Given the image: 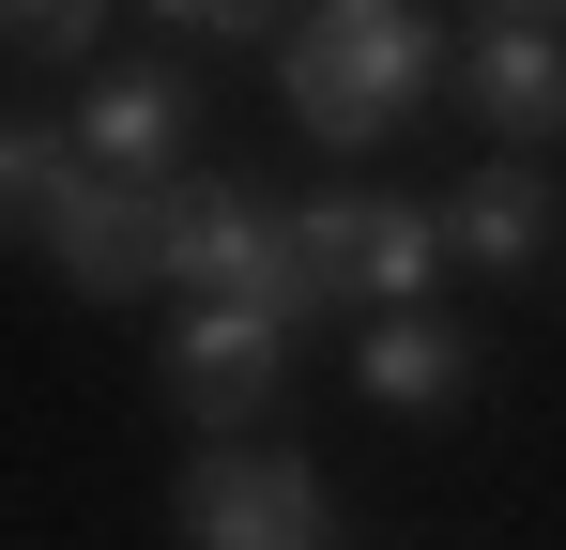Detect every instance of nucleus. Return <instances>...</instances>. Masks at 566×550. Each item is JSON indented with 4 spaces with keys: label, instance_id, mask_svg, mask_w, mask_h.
<instances>
[{
    "label": "nucleus",
    "instance_id": "obj_1",
    "mask_svg": "<svg viewBox=\"0 0 566 550\" xmlns=\"http://www.w3.org/2000/svg\"><path fill=\"white\" fill-rule=\"evenodd\" d=\"M429 77H444V46H429V15L413 0H322L306 31H291V123L322 138V154H368V138H398L413 107H429Z\"/></svg>",
    "mask_w": 566,
    "mask_h": 550
},
{
    "label": "nucleus",
    "instance_id": "obj_2",
    "mask_svg": "<svg viewBox=\"0 0 566 550\" xmlns=\"http://www.w3.org/2000/svg\"><path fill=\"white\" fill-rule=\"evenodd\" d=\"M169 290L322 321V275H306V245H291V199H261L245 169H185L169 183Z\"/></svg>",
    "mask_w": 566,
    "mask_h": 550
},
{
    "label": "nucleus",
    "instance_id": "obj_3",
    "mask_svg": "<svg viewBox=\"0 0 566 550\" xmlns=\"http://www.w3.org/2000/svg\"><path fill=\"white\" fill-rule=\"evenodd\" d=\"M291 245L322 275V306H429V275L460 261V245H444V199H382V183L291 199Z\"/></svg>",
    "mask_w": 566,
    "mask_h": 550
},
{
    "label": "nucleus",
    "instance_id": "obj_4",
    "mask_svg": "<svg viewBox=\"0 0 566 550\" xmlns=\"http://www.w3.org/2000/svg\"><path fill=\"white\" fill-rule=\"evenodd\" d=\"M185 550H337L322 474L245 429H214V458H185Z\"/></svg>",
    "mask_w": 566,
    "mask_h": 550
},
{
    "label": "nucleus",
    "instance_id": "obj_5",
    "mask_svg": "<svg viewBox=\"0 0 566 550\" xmlns=\"http://www.w3.org/2000/svg\"><path fill=\"white\" fill-rule=\"evenodd\" d=\"M46 261H62V290H93V306H123V290H154L169 275V183L138 169H62V199H46Z\"/></svg>",
    "mask_w": 566,
    "mask_h": 550
},
{
    "label": "nucleus",
    "instance_id": "obj_6",
    "mask_svg": "<svg viewBox=\"0 0 566 550\" xmlns=\"http://www.w3.org/2000/svg\"><path fill=\"white\" fill-rule=\"evenodd\" d=\"M276 382H291V321H276V306H214V290H199L185 337H169V398H185L199 429H245Z\"/></svg>",
    "mask_w": 566,
    "mask_h": 550
},
{
    "label": "nucleus",
    "instance_id": "obj_7",
    "mask_svg": "<svg viewBox=\"0 0 566 550\" xmlns=\"http://www.w3.org/2000/svg\"><path fill=\"white\" fill-rule=\"evenodd\" d=\"M474 367H490V352H474L444 306H368V337H353V382H368L382 413H460Z\"/></svg>",
    "mask_w": 566,
    "mask_h": 550
},
{
    "label": "nucleus",
    "instance_id": "obj_8",
    "mask_svg": "<svg viewBox=\"0 0 566 550\" xmlns=\"http://www.w3.org/2000/svg\"><path fill=\"white\" fill-rule=\"evenodd\" d=\"M460 92H474V123H490L505 154H536V138L566 123V46L536 31V15H505V0H490V31H474Z\"/></svg>",
    "mask_w": 566,
    "mask_h": 550
},
{
    "label": "nucleus",
    "instance_id": "obj_9",
    "mask_svg": "<svg viewBox=\"0 0 566 550\" xmlns=\"http://www.w3.org/2000/svg\"><path fill=\"white\" fill-rule=\"evenodd\" d=\"M185 107H199V92L169 77V62H123V77H93V92H77V123H62V138H77L93 169L169 183V154H185Z\"/></svg>",
    "mask_w": 566,
    "mask_h": 550
},
{
    "label": "nucleus",
    "instance_id": "obj_10",
    "mask_svg": "<svg viewBox=\"0 0 566 550\" xmlns=\"http://www.w3.org/2000/svg\"><path fill=\"white\" fill-rule=\"evenodd\" d=\"M444 245H460L474 275H536V261H552V183L521 169V154H505V169H474L460 199H444Z\"/></svg>",
    "mask_w": 566,
    "mask_h": 550
},
{
    "label": "nucleus",
    "instance_id": "obj_11",
    "mask_svg": "<svg viewBox=\"0 0 566 550\" xmlns=\"http://www.w3.org/2000/svg\"><path fill=\"white\" fill-rule=\"evenodd\" d=\"M77 169V138H46V123H0V245H46V199Z\"/></svg>",
    "mask_w": 566,
    "mask_h": 550
},
{
    "label": "nucleus",
    "instance_id": "obj_12",
    "mask_svg": "<svg viewBox=\"0 0 566 550\" xmlns=\"http://www.w3.org/2000/svg\"><path fill=\"white\" fill-rule=\"evenodd\" d=\"M93 15H107V0H0V46H46V62H77V46H93Z\"/></svg>",
    "mask_w": 566,
    "mask_h": 550
},
{
    "label": "nucleus",
    "instance_id": "obj_13",
    "mask_svg": "<svg viewBox=\"0 0 566 550\" xmlns=\"http://www.w3.org/2000/svg\"><path fill=\"white\" fill-rule=\"evenodd\" d=\"M169 31H261V0H154Z\"/></svg>",
    "mask_w": 566,
    "mask_h": 550
},
{
    "label": "nucleus",
    "instance_id": "obj_14",
    "mask_svg": "<svg viewBox=\"0 0 566 550\" xmlns=\"http://www.w3.org/2000/svg\"><path fill=\"white\" fill-rule=\"evenodd\" d=\"M505 15H521V0H505Z\"/></svg>",
    "mask_w": 566,
    "mask_h": 550
}]
</instances>
